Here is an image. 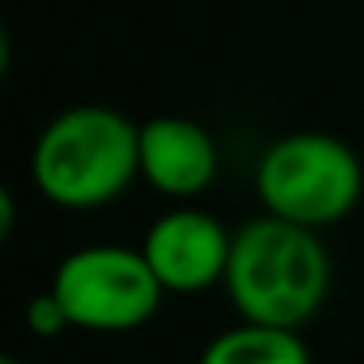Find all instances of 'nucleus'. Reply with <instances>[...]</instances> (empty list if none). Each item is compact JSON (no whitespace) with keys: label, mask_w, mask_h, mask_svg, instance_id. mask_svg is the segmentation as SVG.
<instances>
[{"label":"nucleus","mask_w":364,"mask_h":364,"mask_svg":"<svg viewBox=\"0 0 364 364\" xmlns=\"http://www.w3.org/2000/svg\"><path fill=\"white\" fill-rule=\"evenodd\" d=\"M24 325L32 329V337L51 341V337H63V333L71 329V317H67V309L59 306L55 294L43 290V294H36V298H28V306H24Z\"/></svg>","instance_id":"nucleus-8"},{"label":"nucleus","mask_w":364,"mask_h":364,"mask_svg":"<svg viewBox=\"0 0 364 364\" xmlns=\"http://www.w3.org/2000/svg\"><path fill=\"white\" fill-rule=\"evenodd\" d=\"M196 364H314L306 337L298 329H270V325L239 321L215 333L200 348Z\"/></svg>","instance_id":"nucleus-7"},{"label":"nucleus","mask_w":364,"mask_h":364,"mask_svg":"<svg viewBox=\"0 0 364 364\" xmlns=\"http://www.w3.org/2000/svg\"><path fill=\"white\" fill-rule=\"evenodd\" d=\"M48 290L71 317V329L82 333H134L157 317L165 286L149 270L141 247L90 243L63 255Z\"/></svg>","instance_id":"nucleus-4"},{"label":"nucleus","mask_w":364,"mask_h":364,"mask_svg":"<svg viewBox=\"0 0 364 364\" xmlns=\"http://www.w3.org/2000/svg\"><path fill=\"white\" fill-rule=\"evenodd\" d=\"M137 165L153 192L168 200H196L220 176V145L200 122L184 114H157L141 122Z\"/></svg>","instance_id":"nucleus-6"},{"label":"nucleus","mask_w":364,"mask_h":364,"mask_svg":"<svg viewBox=\"0 0 364 364\" xmlns=\"http://www.w3.org/2000/svg\"><path fill=\"white\" fill-rule=\"evenodd\" d=\"M231 239L235 231H228L220 215L181 204L145 228L141 255L165 294H208L228 278Z\"/></svg>","instance_id":"nucleus-5"},{"label":"nucleus","mask_w":364,"mask_h":364,"mask_svg":"<svg viewBox=\"0 0 364 364\" xmlns=\"http://www.w3.org/2000/svg\"><path fill=\"white\" fill-rule=\"evenodd\" d=\"M141 126L114 106L82 102L59 110L32 145V184L51 208L98 212L141 181Z\"/></svg>","instance_id":"nucleus-2"},{"label":"nucleus","mask_w":364,"mask_h":364,"mask_svg":"<svg viewBox=\"0 0 364 364\" xmlns=\"http://www.w3.org/2000/svg\"><path fill=\"white\" fill-rule=\"evenodd\" d=\"M262 215L325 231L348 220L364 196V165L348 141L325 129H294L262 149L255 165Z\"/></svg>","instance_id":"nucleus-3"},{"label":"nucleus","mask_w":364,"mask_h":364,"mask_svg":"<svg viewBox=\"0 0 364 364\" xmlns=\"http://www.w3.org/2000/svg\"><path fill=\"white\" fill-rule=\"evenodd\" d=\"M0 364H24L20 356H0Z\"/></svg>","instance_id":"nucleus-9"},{"label":"nucleus","mask_w":364,"mask_h":364,"mask_svg":"<svg viewBox=\"0 0 364 364\" xmlns=\"http://www.w3.org/2000/svg\"><path fill=\"white\" fill-rule=\"evenodd\" d=\"M333 286V259L321 231L259 215L247 220L231 239V262L223 278L239 321L298 329L321 314Z\"/></svg>","instance_id":"nucleus-1"}]
</instances>
